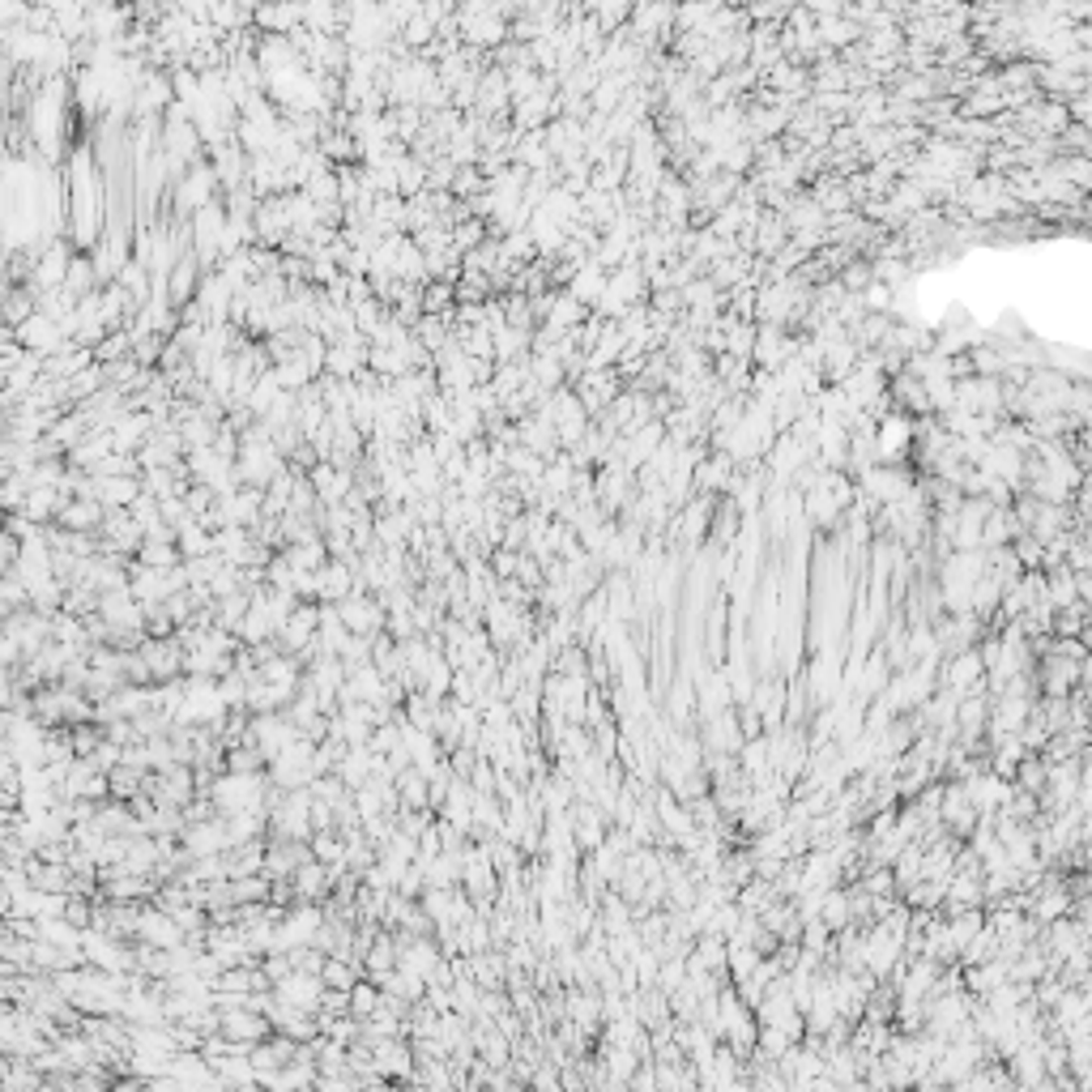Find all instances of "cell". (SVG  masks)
I'll list each match as a JSON object with an SVG mask.
<instances>
[{
	"mask_svg": "<svg viewBox=\"0 0 1092 1092\" xmlns=\"http://www.w3.org/2000/svg\"><path fill=\"white\" fill-rule=\"evenodd\" d=\"M137 935L150 943V948H158V952H167V948H175V943H180V922L171 918V913H141L137 918Z\"/></svg>",
	"mask_w": 1092,
	"mask_h": 1092,
	"instance_id": "obj_2",
	"label": "cell"
},
{
	"mask_svg": "<svg viewBox=\"0 0 1092 1092\" xmlns=\"http://www.w3.org/2000/svg\"><path fill=\"white\" fill-rule=\"evenodd\" d=\"M1033 683H1042L1046 696H1071L1075 687L1088 683V662H1071V657L1046 653L1042 657V670L1033 674Z\"/></svg>",
	"mask_w": 1092,
	"mask_h": 1092,
	"instance_id": "obj_1",
	"label": "cell"
},
{
	"mask_svg": "<svg viewBox=\"0 0 1092 1092\" xmlns=\"http://www.w3.org/2000/svg\"><path fill=\"white\" fill-rule=\"evenodd\" d=\"M137 555H141V568H175L180 563V550L171 543H145L137 546Z\"/></svg>",
	"mask_w": 1092,
	"mask_h": 1092,
	"instance_id": "obj_4",
	"label": "cell"
},
{
	"mask_svg": "<svg viewBox=\"0 0 1092 1092\" xmlns=\"http://www.w3.org/2000/svg\"><path fill=\"white\" fill-rule=\"evenodd\" d=\"M534 1084H538V1088H555L559 1080H555V1071H538V1075H534Z\"/></svg>",
	"mask_w": 1092,
	"mask_h": 1092,
	"instance_id": "obj_5",
	"label": "cell"
},
{
	"mask_svg": "<svg viewBox=\"0 0 1092 1092\" xmlns=\"http://www.w3.org/2000/svg\"><path fill=\"white\" fill-rule=\"evenodd\" d=\"M602 287H606V274H602V265L598 261H589L585 269H572V287H568V294L581 307H593V299H598L602 294Z\"/></svg>",
	"mask_w": 1092,
	"mask_h": 1092,
	"instance_id": "obj_3",
	"label": "cell"
}]
</instances>
